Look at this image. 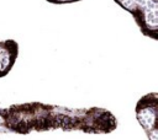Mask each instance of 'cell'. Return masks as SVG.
Masks as SVG:
<instances>
[{"mask_svg": "<svg viewBox=\"0 0 158 140\" xmlns=\"http://www.w3.org/2000/svg\"><path fill=\"white\" fill-rule=\"evenodd\" d=\"M6 133L27 135L52 130L110 134L116 130V117L106 108H69L37 101L12 103L2 108Z\"/></svg>", "mask_w": 158, "mask_h": 140, "instance_id": "cell-1", "label": "cell"}, {"mask_svg": "<svg viewBox=\"0 0 158 140\" xmlns=\"http://www.w3.org/2000/svg\"><path fill=\"white\" fill-rule=\"evenodd\" d=\"M135 20L143 36L158 39V0H114Z\"/></svg>", "mask_w": 158, "mask_h": 140, "instance_id": "cell-2", "label": "cell"}, {"mask_svg": "<svg viewBox=\"0 0 158 140\" xmlns=\"http://www.w3.org/2000/svg\"><path fill=\"white\" fill-rule=\"evenodd\" d=\"M135 114L138 124L144 130L148 140H158V93L149 92L143 95L136 103Z\"/></svg>", "mask_w": 158, "mask_h": 140, "instance_id": "cell-3", "label": "cell"}, {"mask_svg": "<svg viewBox=\"0 0 158 140\" xmlns=\"http://www.w3.org/2000/svg\"><path fill=\"white\" fill-rule=\"evenodd\" d=\"M19 56V43L15 39L0 41V79L5 77L14 68Z\"/></svg>", "mask_w": 158, "mask_h": 140, "instance_id": "cell-4", "label": "cell"}, {"mask_svg": "<svg viewBox=\"0 0 158 140\" xmlns=\"http://www.w3.org/2000/svg\"><path fill=\"white\" fill-rule=\"evenodd\" d=\"M47 2L51 4H56V5H63V4H73V2H78L81 0H46Z\"/></svg>", "mask_w": 158, "mask_h": 140, "instance_id": "cell-5", "label": "cell"}, {"mask_svg": "<svg viewBox=\"0 0 158 140\" xmlns=\"http://www.w3.org/2000/svg\"><path fill=\"white\" fill-rule=\"evenodd\" d=\"M2 134H7L6 129H5V124H4V113H2V107L0 106V135Z\"/></svg>", "mask_w": 158, "mask_h": 140, "instance_id": "cell-6", "label": "cell"}]
</instances>
